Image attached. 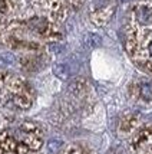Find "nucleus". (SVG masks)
<instances>
[{
  "instance_id": "nucleus-1",
  "label": "nucleus",
  "mask_w": 152,
  "mask_h": 154,
  "mask_svg": "<svg viewBox=\"0 0 152 154\" xmlns=\"http://www.w3.org/2000/svg\"><path fill=\"white\" fill-rule=\"evenodd\" d=\"M43 146V128L34 121H23L0 131V154H30Z\"/></svg>"
},
{
  "instance_id": "nucleus-2",
  "label": "nucleus",
  "mask_w": 152,
  "mask_h": 154,
  "mask_svg": "<svg viewBox=\"0 0 152 154\" xmlns=\"http://www.w3.org/2000/svg\"><path fill=\"white\" fill-rule=\"evenodd\" d=\"M125 35V45L129 56L139 68L152 75V25L151 26L128 25Z\"/></svg>"
},
{
  "instance_id": "nucleus-3",
  "label": "nucleus",
  "mask_w": 152,
  "mask_h": 154,
  "mask_svg": "<svg viewBox=\"0 0 152 154\" xmlns=\"http://www.w3.org/2000/svg\"><path fill=\"white\" fill-rule=\"evenodd\" d=\"M34 94L29 82L17 75H7L3 105L14 111H26L32 107Z\"/></svg>"
},
{
  "instance_id": "nucleus-4",
  "label": "nucleus",
  "mask_w": 152,
  "mask_h": 154,
  "mask_svg": "<svg viewBox=\"0 0 152 154\" xmlns=\"http://www.w3.org/2000/svg\"><path fill=\"white\" fill-rule=\"evenodd\" d=\"M115 0H92L89 6V20L96 27L108 25L115 13Z\"/></svg>"
},
{
  "instance_id": "nucleus-5",
  "label": "nucleus",
  "mask_w": 152,
  "mask_h": 154,
  "mask_svg": "<svg viewBox=\"0 0 152 154\" xmlns=\"http://www.w3.org/2000/svg\"><path fill=\"white\" fill-rule=\"evenodd\" d=\"M152 146V124H148L145 127L138 130L132 137L131 141V148L135 153H141L145 148Z\"/></svg>"
},
{
  "instance_id": "nucleus-6",
  "label": "nucleus",
  "mask_w": 152,
  "mask_h": 154,
  "mask_svg": "<svg viewBox=\"0 0 152 154\" xmlns=\"http://www.w3.org/2000/svg\"><path fill=\"white\" fill-rule=\"evenodd\" d=\"M132 97L133 100L144 102V104H152V81H139L132 85Z\"/></svg>"
},
{
  "instance_id": "nucleus-7",
  "label": "nucleus",
  "mask_w": 152,
  "mask_h": 154,
  "mask_svg": "<svg viewBox=\"0 0 152 154\" xmlns=\"http://www.w3.org/2000/svg\"><path fill=\"white\" fill-rule=\"evenodd\" d=\"M141 127V117L138 114H126L121 118L119 122V134L124 137L135 134Z\"/></svg>"
},
{
  "instance_id": "nucleus-8",
  "label": "nucleus",
  "mask_w": 152,
  "mask_h": 154,
  "mask_svg": "<svg viewBox=\"0 0 152 154\" xmlns=\"http://www.w3.org/2000/svg\"><path fill=\"white\" fill-rule=\"evenodd\" d=\"M53 74L56 75L59 79H67L70 76V69L67 66L66 63H58L53 66Z\"/></svg>"
},
{
  "instance_id": "nucleus-9",
  "label": "nucleus",
  "mask_w": 152,
  "mask_h": 154,
  "mask_svg": "<svg viewBox=\"0 0 152 154\" xmlns=\"http://www.w3.org/2000/svg\"><path fill=\"white\" fill-rule=\"evenodd\" d=\"M60 154H92V151L85 146H80V144H72V146H67Z\"/></svg>"
},
{
  "instance_id": "nucleus-10",
  "label": "nucleus",
  "mask_w": 152,
  "mask_h": 154,
  "mask_svg": "<svg viewBox=\"0 0 152 154\" xmlns=\"http://www.w3.org/2000/svg\"><path fill=\"white\" fill-rule=\"evenodd\" d=\"M7 72L0 71V105H3V97H4V87H6V79H7Z\"/></svg>"
},
{
  "instance_id": "nucleus-11",
  "label": "nucleus",
  "mask_w": 152,
  "mask_h": 154,
  "mask_svg": "<svg viewBox=\"0 0 152 154\" xmlns=\"http://www.w3.org/2000/svg\"><path fill=\"white\" fill-rule=\"evenodd\" d=\"M65 5L67 6V9H72V10H78L83 6L85 0H63Z\"/></svg>"
},
{
  "instance_id": "nucleus-12",
  "label": "nucleus",
  "mask_w": 152,
  "mask_h": 154,
  "mask_svg": "<svg viewBox=\"0 0 152 154\" xmlns=\"http://www.w3.org/2000/svg\"><path fill=\"white\" fill-rule=\"evenodd\" d=\"M141 154H152V146L151 147H148V148H145L144 151H141Z\"/></svg>"
}]
</instances>
